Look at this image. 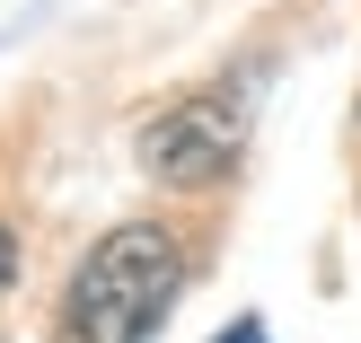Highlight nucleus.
Segmentation results:
<instances>
[{
	"label": "nucleus",
	"mask_w": 361,
	"mask_h": 343,
	"mask_svg": "<svg viewBox=\"0 0 361 343\" xmlns=\"http://www.w3.org/2000/svg\"><path fill=\"white\" fill-rule=\"evenodd\" d=\"M185 291V247L159 220H123L80 256L62 291V335L71 343H150Z\"/></svg>",
	"instance_id": "nucleus-1"
},
{
	"label": "nucleus",
	"mask_w": 361,
	"mask_h": 343,
	"mask_svg": "<svg viewBox=\"0 0 361 343\" xmlns=\"http://www.w3.org/2000/svg\"><path fill=\"white\" fill-rule=\"evenodd\" d=\"M247 158V106L229 88H194V97H168L150 123H141V168L176 194L221 185L229 168Z\"/></svg>",
	"instance_id": "nucleus-2"
},
{
	"label": "nucleus",
	"mask_w": 361,
	"mask_h": 343,
	"mask_svg": "<svg viewBox=\"0 0 361 343\" xmlns=\"http://www.w3.org/2000/svg\"><path fill=\"white\" fill-rule=\"evenodd\" d=\"M9 282H18V238L0 229V291H9Z\"/></svg>",
	"instance_id": "nucleus-3"
},
{
	"label": "nucleus",
	"mask_w": 361,
	"mask_h": 343,
	"mask_svg": "<svg viewBox=\"0 0 361 343\" xmlns=\"http://www.w3.org/2000/svg\"><path fill=\"white\" fill-rule=\"evenodd\" d=\"M221 343H264V326H256V317H247V326H229Z\"/></svg>",
	"instance_id": "nucleus-4"
}]
</instances>
